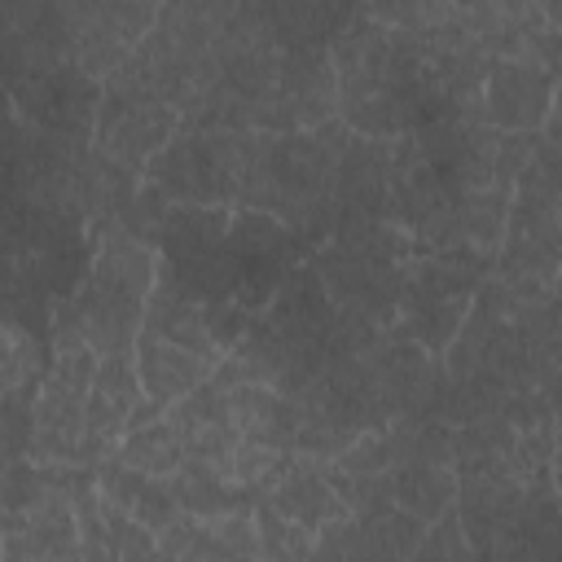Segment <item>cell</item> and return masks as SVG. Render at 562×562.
I'll list each match as a JSON object with an SVG mask.
<instances>
[{
    "mask_svg": "<svg viewBox=\"0 0 562 562\" xmlns=\"http://www.w3.org/2000/svg\"><path fill=\"white\" fill-rule=\"evenodd\" d=\"M228 408L241 430V439H259L272 448L294 452L299 435V400L268 386V382H228Z\"/></svg>",
    "mask_w": 562,
    "mask_h": 562,
    "instance_id": "15",
    "label": "cell"
},
{
    "mask_svg": "<svg viewBox=\"0 0 562 562\" xmlns=\"http://www.w3.org/2000/svg\"><path fill=\"white\" fill-rule=\"evenodd\" d=\"M558 303H562V277H558Z\"/></svg>",
    "mask_w": 562,
    "mask_h": 562,
    "instance_id": "24",
    "label": "cell"
},
{
    "mask_svg": "<svg viewBox=\"0 0 562 562\" xmlns=\"http://www.w3.org/2000/svg\"><path fill=\"white\" fill-rule=\"evenodd\" d=\"M250 149H255V127L189 123V132L171 136L149 158L140 180L158 184L176 202H228V206H237Z\"/></svg>",
    "mask_w": 562,
    "mask_h": 562,
    "instance_id": "2",
    "label": "cell"
},
{
    "mask_svg": "<svg viewBox=\"0 0 562 562\" xmlns=\"http://www.w3.org/2000/svg\"><path fill=\"white\" fill-rule=\"evenodd\" d=\"M281 514H290L294 522H303L312 536L338 527L342 518H351V505L342 496V487L334 483L329 465H321L316 457L294 452L290 465L277 474V483L263 492Z\"/></svg>",
    "mask_w": 562,
    "mask_h": 562,
    "instance_id": "13",
    "label": "cell"
},
{
    "mask_svg": "<svg viewBox=\"0 0 562 562\" xmlns=\"http://www.w3.org/2000/svg\"><path fill=\"white\" fill-rule=\"evenodd\" d=\"M180 558H189V562H202V558H263L259 527H255V505L211 514V518L193 514V531H189V544H184Z\"/></svg>",
    "mask_w": 562,
    "mask_h": 562,
    "instance_id": "17",
    "label": "cell"
},
{
    "mask_svg": "<svg viewBox=\"0 0 562 562\" xmlns=\"http://www.w3.org/2000/svg\"><path fill=\"white\" fill-rule=\"evenodd\" d=\"M44 487L26 509H4L0 558L4 562H61L83 558V531L70 501V465L40 461Z\"/></svg>",
    "mask_w": 562,
    "mask_h": 562,
    "instance_id": "6",
    "label": "cell"
},
{
    "mask_svg": "<svg viewBox=\"0 0 562 562\" xmlns=\"http://www.w3.org/2000/svg\"><path fill=\"white\" fill-rule=\"evenodd\" d=\"M228 250H233V263H237L233 303L246 307V312H263L272 303V294L281 290V281L290 277V268H299L312 255L303 233H294L285 220H277L272 211H259V206H237L233 211Z\"/></svg>",
    "mask_w": 562,
    "mask_h": 562,
    "instance_id": "5",
    "label": "cell"
},
{
    "mask_svg": "<svg viewBox=\"0 0 562 562\" xmlns=\"http://www.w3.org/2000/svg\"><path fill=\"white\" fill-rule=\"evenodd\" d=\"M553 70L522 57H496L483 79V119L501 132H536L553 110Z\"/></svg>",
    "mask_w": 562,
    "mask_h": 562,
    "instance_id": "11",
    "label": "cell"
},
{
    "mask_svg": "<svg viewBox=\"0 0 562 562\" xmlns=\"http://www.w3.org/2000/svg\"><path fill=\"white\" fill-rule=\"evenodd\" d=\"M536 9H540V13L562 31V0H536Z\"/></svg>",
    "mask_w": 562,
    "mask_h": 562,
    "instance_id": "22",
    "label": "cell"
},
{
    "mask_svg": "<svg viewBox=\"0 0 562 562\" xmlns=\"http://www.w3.org/2000/svg\"><path fill=\"white\" fill-rule=\"evenodd\" d=\"M180 105L162 101V97H132V92H119V88H105L101 97V114H97V149L110 154L114 162L132 167V171H145L149 158L176 136L180 127Z\"/></svg>",
    "mask_w": 562,
    "mask_h": 562,
    "instance_id": "10",
    "label": "cell"
},
{
    "mask_svg": "<svg viewBox=\"0 0 562 562\" xmlns=\"http://www.w3.org/2000/svg\"><path fill=\"white\" fill-rule=\"evenodd\" d=\"M114 452L127 465H136L145 474H162V479H171L184 465V457H189L184 452V439H180V430H176V422L167 413L154 417V422H145V426H136V430H127Z\"/></svg>",
    "mask_w": 562,
    "mask_h": 562,
    "instance_id": "18",
    "label": "cell"
},
{
    "mask_svg": "<svg viewBox=\"0 0 562 562\" xmlns=\"http://www.w3.org/2000/svg\"><path fill=\"white\" fill-rule=\"evenodd\" d=\"M154 285H158V250L136 233H127L123 224H114L101 233L79 294L57 303V329H79L101 356L136 351Z\"/></svg>",
    "mask_w": 562,
    "mask_h": 562,
    "instance_id": "1",
    "label": "cell"
},
{
    "mask_svg": "<svg viewBox=\"0 0 562 562\" xmlns=\"http://www.w3.org/2000/svg\"><path fill=\"white\" fill-rule=\"evenodd\" d=\"M540 391H544V400H549V408H553V422H558V439H562V369H553V373L540 382Z\"/></svg>",
    "mask_w": 562,
    "mask_h": 562,
    "instance_id": "21",
    "label": "cell"
},
{
    "mask_svg": "<svg viewBox=\"0 0 562 562\" xmlns=\"http://www.w3.org/2000/svg\"><path fill=\"white\" fill-rule=\"evenodd\" d=\"M558 70H562V66H558Z\"/></svg>",
    "mask_w": 562,
    "mask_h": 562,
    "instance_id": "25",
    "label": "cell"
},
{
    "mask_svg": "<svg viewBox=\"0 0 562 562\" xmlns=\"http://www.w3.org/2000/svg\"><path fill=\"white\" fill-rule=\"evenodd\" d=\"M531 470L522 465H465L457 470V509L474 558H509L514 527L527 501Z\"/></svg>",
    "mask_w": 562,
    "mask_h": 562,
    "instance_id": "9",
    "label": "cell"
},
{
    "mask_svg": "<svg viewBox=\"0 0 562 562\" xmlns=\"http://www.w3.org/2000/svg\"><path fill=\"white\" fill-rule=\"evenodd\" d=\"M255 527H259L263 558H312L316 553V536L290 514H281L268 496L255 501Z\"/></svg>",
    "mask_w": 562,
    "mask_h": 562,
    "instance_id": "19",
    "label": "cell"
},
{
    "mask_svg": "<svg viewBox=\"0 0 562 562\" xmlns=\"http://www.w3.org/2000/svg\"><path fill=\"white\" fill-rule=\"evenodd\" d=\"M171 492L180 501V509L198 514V518H211V514H228V509H250L259 501L255 487H246L241 479L215 470L211 461H198V457H184V465L171 474Z\"/></svg>",
    "mask_w": 562,
    "mask_h": 562,
    "instance_id": "16",
    "label": "cell"
},
{
    "mask_svg": "<svg viewBox=\"0 0 562 562\" xmlns=\"http://www.w3.org/2000/svg\"><path fill=\"white\" fill-rule=\"evenodd\" d=\"M136 369H140L145 400L167 413L176 400H184L193 386H202L220 369V360L215 356H202L193 347H180L171 338H158L149 329H140V338H136Z\"/></svg>",
    "mask_w": 562,
    "mask_h": 562,
    "instance_id": "14",
    "label": "cell"
},
{
    "mask_svg": "<svg viewBox=\"0 0 562 562\" xmlns=\"http://www.w3.org/2000/svg\"><path fill=\"white\" fill-rule=\"evenodd\" d=\"M101 351L79 329H57L53 364L35 395V435L31 461L83 465V430H88V391L97 378Z\"/></svg>",
    "mask_w": 562,
    "mask_h": 562,
    "instance_id": "3",
    "label": "cell"
},
{
    "mask_svg": "<svg viewBox=\"0 0 562 562\" xmlns=\"http://www.w3.org/2000/svg\"><path fill=\"white\" fill-rule=\"evenodd\" d=\"M417 558H474V544L465 536V522H461L457 505H448L435 522H426V540H422Z\"/></svg>",
    "mask_w": 562,
    "mask_h": 562,
    "instance_id": "20",
    "label": "cell"
},
{
    "mask_svg": "<svg viewBox=\"0 0 562 562\" xmlns=\"http://www.w3.org/2000/svg\"><path fill=\"white\" fill-rule=\"evenodd\" d=\"M553 483H558V492H562V443H558V452H553Z\"/></svg>",
    "mask_w": 562,
    "mask_h": 562,
    "instance_id": "23",
    "label": "cell"
},
{
    "mask_svg": "<svg viewBox=\"0 0 562 562\" xmlns=\"http://www.w3.org/2000/svg\"><path fill=\"white\" fill-rule=\"evenodd\" d=\"M66 35V57L97 79H110L158 26L162 0H53Z\"/></svg>",
    "mask_w": 562,
    "mask_h": 562,
    "instance_id": "4",
    "label": "cell"
},
{
    "mask_svg": "<svg viewBox=\"0 0 562 562\" xmlns=\"http://www.w3.org/2000/svg\"><path fill=\"white\" fill-rule=\"evenodd\" d=\"M145 400L140 386V369H136V351H114L101 356L92 391H88V430H83V465H97L105 452L119 448V439L127 435V422L136 413V404Z\"/></svg>",
    "mask_w": 562,
    "mask_h": 562,
    "instance_id": "12",
    "label": "cell"
},
{
    "mask_svg": "<svg viewBox=\"0 0 562 562\" xmlns=\"http://www.w3.org/2000/svg\"><path fill=\"white\" fill-rule=\"evenodd\" d=\"M9 97H13V114H22L26 123H35L44 132L92 140L105 79L88 75L75 61H57L48 70H31L18 83H9Z\"/></svg>",
    "mask_w": 562,
    "mask_h": 562,
    "instance_id": "8",
    "label": "cell"
},
{
    "mask_svg": "<svg viewBox=\"0 0 562 562\" xmlns=\"http://www.w3.org/2000/svg\"><path fill=\"white\" fill-rule=\"evenodd\" d=\"M338 119V70L329 44L285 48L272 97L259 105V132H303Z\"/></svg>",
    "mask_w": 562,
    "mask_h": 562,
    "instance_id": "7",
    "label": "cell"
}]
</instances>
